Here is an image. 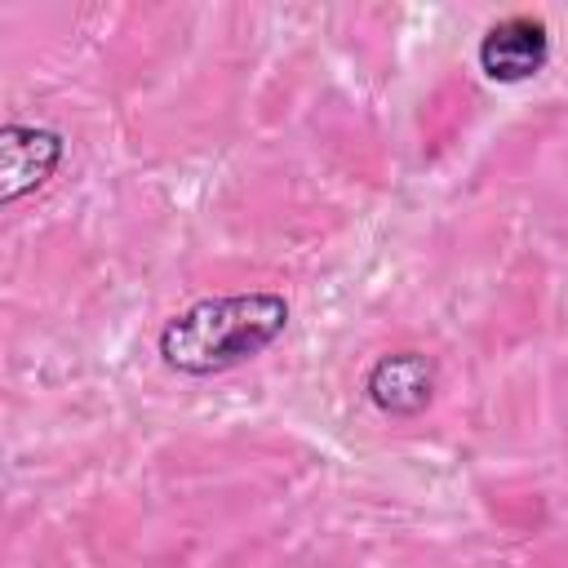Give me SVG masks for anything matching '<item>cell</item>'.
I'll return each instance as SVG.
<instances>
[{
  "label": "cell",
  "instance_id": "1",
  "mask_svg": "<svg viewBox=\"0 0 568 568\" xmlns=\"http://www.w3.org/2000/svg\"><path fill=\"white\" fill-rule=\"evenodd\" d=\"M284 328H288V302L280 293L204 297L160 328V355L173 373L213 377L262 355Z\"/></svg>",
  "mask_w": 568,
  "mask_h": 568
},
{
  "label": "cell",
  "instance_id": "2",
  "mask_svg": "<svg viewBox=\"0 0 568 568\" xmlns=\"http://www.w3.org/2000/svg\"><path fill=\"white\" fill-rule=\"evenodd\" d=\"M550 62V31L532 13H510L493 22L479 40V67L497 84H524Z\"/></svg>",
  "mask_w": 568,
  "mask_h": 568
},
{
  "label": "cell",
  "instance_id": "4",
  "mask_svg": "<svg viewBox=\"0 0 568 568\" xmlns=\"http://www.w3.org/2000/svg\"><path fill=\"white\" fill-rule=\"evenodd\" d=\"M364 390L386 417H417L435 395V364L422 351H390L368 368Z\"/></svg>",
  "mask_w": 568,
  "mask_h": 568
},
{
  "label": "cell",
  "instance_id": "3",
  "mask_svg": "<svg viewBox=\"0 0 568 568\" xmlns=\"http://www.w3.org/2000/svg\"><path fill=\"white\" fill-rule=\"evenodd\" d=\"M62 164V138L40 124L9 120L0 129V200L18 204L27 191L44 186Z\"/></svg>",
  "mask_w": 568,
  "mask_h": 568
}]
</instances>
